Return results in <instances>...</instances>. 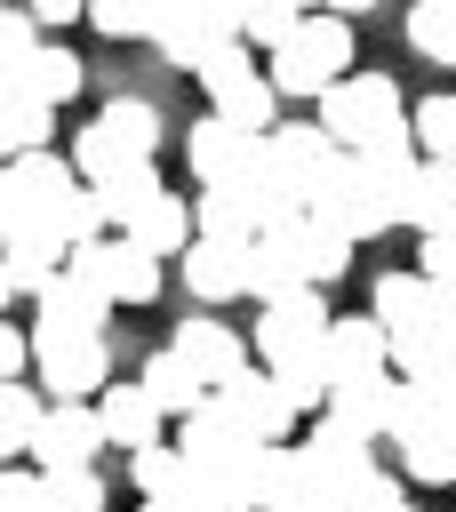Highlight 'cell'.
<instances>
[{
    "instance_id": "32",
    "label": "cell",
    "mask_w": 456,
    "mask_h": 512,
    "mask_svg": "<svg viewBox=\"0 0 456 512\" xmlns=\"http://www.w3.org/2000/svg\"><path fill=\"white\" fill-rule=\"evenodd\" d=\"M408 40L424 64H456V0H408Z\"/></svg>"
},
{
    "instance_id": "42",
    "label": "cell",
    "mask_w": 456,
    "mask_h": 512,
    "mask_svg": "<svg viewBox=\"0 0 456 512\" xmlns=\"http://www.w3.org/2000/svg\"><path fill=\"white\" fill-rule=\"evenodd\" d=\"M152 8H160V0H88V24H96L104 40H136V32L152 40Z\"/></svg>"
},
{
    "instance_id": "3",
    "label": "cell",
    "mask_w": 456,
    "mask_h": 512,
    "mask_svg": "<svg viewBox=\"0 0 456 512\" xmlns=\"http://www.w3.org/2000/svg\"><path fill=\"white\" fill-rule=\"evenodd\" d=\"M368 312L384 320L400 376H424V368H440V360L456 352V336H448V320H440V280H424V272H384L376 296H368Z\"/></svg>"
},
{
    "instance_id": "44",
    "label": "cell",
    "mask_w": 456,
    "mask_h": 512,
    "mask_svg": "<svg viewBox=\"0 0 456 512\" xmlns=\"http://www.w3.org/2000/svg\"><path fill=\"white\" fill-rule=\"evenodd\" d=\"M272 376L288 384V400H296L304 416H320V408H328V360H320V352H312V360H288V368H272Z\"/></svg>"
},
{
    "instance_id": "46",
    "label": "cell",
    "mask_w": 456,
    "mask_h": 512,
    "mask_svg": "<svg viewBox=\"0 0 456 512\" xmlns=\"http://www.w3.org/2000/svg\"><path fill=\"white\" fill-rule=\"evenodd\" d=\"M344 272H352V240H344V232H328V224L312 216V280L328 288V280H344Z\"/></svg>"
},
{
    "instance_id": "10",
    "label": "cell",
    "mask_w": 456,
    "mask_h": 512,
    "mask_svg": "<svg viewBox=\"0 0 456 512\" xmlns=\"http://www.w3.org/2000/svg\"><path fill=\"white\" fill-rule=\"evenodd\" d=\"M240 32V8L232 0H160L152 8V48L176 64V72H192L216 40H232Z\"/></svg>"
},
{
    "instance_id": "33",
    "label": "cell",
    "mask_w": 456,
    "mask_h": 512,
    "mask_svg": "<svg viewBox=\"0 0 456 512\" xmlns=\"http://www.w3.org/2000/svg\"><path fill=\"white\" fill-rule=\"evenodd\" d=\"M48 232H56L64 248H80V240H96V232H104V200H96V184H88V176L48 208Z\"/></svg>"
},
{
    "instance_id": "12",
    "label": "cell",
    "mask_w": 456,
    "mask_h": 512,
    "mask_svg": "<svg viewBox=\"0 0 456 512\" xmlns=\"http://www.w3.org/2000/svg\"><path fill=\"white\" fill-rule=\"evenodd\" d=\"M184 160H192V176H200V192H232L256 160H264V136H248V128H232L224 112H208L192 136H184Z\"/></svg>"
},
{
    "instance_id": "59",
    "label": "cell",
    "mask_w": 456,
    "mask_h": 512,
    "mask_svg": "<svg viewBox=\"0 0 456 512\" xmlns=\"http://www.w3.org/2000/svg\"><path fill=\"white\" fill-rule=\"evenodd\" d=\"M0 8H8V0H0Z\"/></svg>"
},
{
    "instance_id": "40",
    "label": "cell",
    "mask_w": 456,
    "mask_h": 512,
    "mask_svg": "<svg viewBox=\"0 0 456 512\" xmlns=\"http://www.w3.org/2000/svg\"><path fill=\"white\" fill-rule=\"evenodd\" d=\"M248 72H264V64H256V48H248L240 32H232V40H216V48L192 64V80H200L208 96H216V88H232V80H248Z\"/></svg>"
},
{
    "instance_id": "36",
    "label": "cell",
    "mask_w": 456,
    "mask_h": 512,
    "mask_svg": "<svg viewBox=\"0 0 456 512\" xmlns=\"http://www.w3.org/2000/svg\"><path fill=\"white\" fill-rule=\"evenodd\" d=\"M408 128H416V152H424V160H456V96L408 104Z\"/></svg>"
},
{
    "instance_id": "29",
    "label": "cell",
    "mask_w": 456,
    "mask_h": 512,
    "mask_svg": "<svg viewBox=\"0 0 456 512\" xmlns=\"http://www.w3.org/2000/svg\"><path fill=\"white\" fill-rule=\"evenodd\" d=\"M48 120H56V104H40V96H24V88H0V160L40 152V144H48Z\"/></svg>"
},
{
    "instance_id": "34",
    "label": "cell",
    "mask_w": 456,
    "mask_h": 512,
    "mask_svg": "<svg viewBox=\"0 0 456 512\" xmlns=\"http://www.w3.org/2000/svg\"><path fill=\"white\" fill-rule=\"evenodd\" d=\"M168 184H160V168L144 160V168H128V176H112V184H96V200H104V224H128L136 208H152Z\"/></svg>"
},
{
    "instance_id": "48",
    "label": "cell",
    "mask_w": 456,
    "mask_h": 512,
    "mask_svg": "<svg viewBox=\"0 0 456 512\" xmlns=\"http://www.w3.org/2000/svg\"><path fill=\"white\" fill-rule=\"evenodd\" d=\"M32 376V328L0 320V384H24Z\"/></svg>"
},
{
    "instance_id": "50",
    "label": "cell",
    "mask_w": 456,
    "mask_h": 512,
    "mask_svg": "<svg viewBox=\"0 0 456 512\" xmlns=\"http://www.w3.org/2000/svg\"><path fill=\"white\" fill-rule=\"evenodd\" d=\"M32 16H40V32H56V24H72V16H88V0H24Z\"/></svg>"
},
{
    "instance_id": "39",
    "label": "cell",
    "mask_w": 456,
    "mask_h": 512,
    "mask_svg": "<svg viewBox=\"0 0 456 512\" xmlns=\"http://www.w3.org/2000/svg\"><path fill=\"white\" fill-rule=\"evenodd\" d=\"M296 24H304V8H296V0H248V8H240V40H248V48H264V56H272Z\"/></svg>"
},
{
    "instance_id": "22",
    "label": "cell",
    "mask_w": 456,
    "mask_h": 512,
    "mask_svg": "<svg viewBox=\"0 0 456 512\" xmlns=\"http://www.w3.org/2000/svg\"><path fill=\"white\" fill-rule=\"evenodd\" d=\"M248 456V448H240ZM240 456L232 464H184V480L168 488L176 512H256V496L240 488Z\"/></svg>"
},
{
    "instance_id": "17",
    "label": "cell",
    "mask_w": 456,
    "mask_h": 512,
    "mask_svg": "<svg viewBox=\"0 0 456 512\" xmlns=\"http://www.w3.org/2000/svg\"><path fill=\"white\" fill-rule=\"evenodd\" d=\"M176 448H184L192 464H232L240 448H256V432L240 424V408H232L224 392H208L192 416H176Z\"/></svg>"
},
{
    "instance_id": "52",
    "label": "cell",
    "mask_w": 456,
    "mask_h": 512,
    "mask_svg": "<svg viewBox=\"0 0 456 512\" xmlns=\"http://www.w3.org/2000/svg\"><path fill=\"white\" fill-rule=\"evenodd\" d=\"M136 512H176V504H168V496H144V504H136Z\"/></svg>"
},
{
    "instance_id": "30",
    "label": "cell",
    "mask_w": 456,
    "mask_h": 512,
    "mask_svg": "<svg viewBox=\"0 0 456 512\" xmlns=\"http://www.w3.org/2000/svg\"><path fill=\"white\" fill-rule=\"evenodd\" d=\"M40 416H48L40 384H0V464L32 456V440H40Z\"/></svg>"
},
{
    "instance_id": "25",
    "label": "cell",
    "mask_w": 456,
    "mask_h": 512,
    "mask_svg": "<svg viewBox=\"0 0 456 512\" xmlns=\"http://www.w3.org/2000/svg\"><path fill=\"white\" fill-rule=\"evenodd\" d=\"M136 384L160 400V416H168V424H176V416H192V408L208 400V384H200V368H192L184 352H152V360L136 368Z\"/></svg>"
},
{
    "instance_id": "49",
    "label": "cell",
    "mask_w": 456,
    "mask_h": 512,
    "mask_svg": "<svg viewBox=\"0 0 456 512\" xmlns=\"http://www.w3.org/2000/svg\"><path fill=\"white\" fill-rule=\"evenodd\" d=\"M400 504H408V496H400V480H392L384 464H376V472L360 480V496H352V512H400Z\"/></svg>"
},
{
    "instance_id": "28",
    "label": "cell",
    "mask_w": 456,
    "mask_h": 512,
    "mask_svg": "<svg viewBox=\"0 0 456 512\" xmlns=\"http://www.w3.org/2000/svg\"><path fill=\"white\" fill-rule=\"evenodd\" d=\"M408 224H416V232L456 224V160H416V184H408Z\"/></svg>"
},
{
    "instance_id": "23",
    "label": "cell",
    "mask_w": 456,
    "mask_h": 512,
    "mask_svg": "<svg viewBox=\"0 0 456 512\" xmlns=\"http://www.w3.org/2000/svg\"><path fill=\"white\" fill-rule=\"evenodd\" d=\"M32 304H40V320H32V328H80V336H104V312H112V296H104V288H88V280H72V272H56Z\"/></svg>"
},
{
    "instance_id": "2",
    "label": "cell",
    "mask_w": 456,
    "mask_h": 512,
    "mask_svg": "<svg viewBox=\"0 0 456 512\" xmlns=\"http://www.w3.org/2000/svg\"><path fill=\"white\" fill-rule=\"evenodd\" d=\"M320 128L336 136V152H416V128H408L392 72H344L320 96Z\"/></svg>"
},
{
    "instance_id": "47",
    "label": "cell",
    "mask_w": 456,
    "mask_h": 512,
    "mask_svg": "<svg viewBox=\"0 0 456 512\" xmlns=\"http://www.w3.org/2000/svg\"><path fill=\"white\" fill-rule=\"evenodd\" d=\"M416 272H424V280H456V224L416 232Z\"/></svg>"
},
{
    "instance_id": "56",
    "label": "cell",
    "mask_w": 456,
    "mask_h": 512,
    "mask_svg": "<svg viewBox=\"0 0 456 512\" xmlns=\"http://www.w3.org/2000/svg\"><path fill=\"white\" fill-rule=\"evenodd\" d=\"M448 448H456V408H448Z\"/></svg>"
},
{
    "instance_id": "43",
    "label": "cell",
    "mask_w": 456,
    "mask_h": 512,
    "mask_svg": "<svg viewBox=\"0 0 456 512\" xmlns=\"http://www.w3.org/2000/svg\"><path fill=\"white\" fill-rule=\"evenodd\" d=\"M0 512H56L40 464H0Z\"/></svg>"
},
{
    "instance_id": "19",
    "label": "cell",
    "mask_w": 456,
    "mask_h": 512,
    "mask_svg": "<svg viewBox=\"0 0 456 512\" xmlns=\"http://www.w3.org/2000/svg\"><path fill=\"white\" fill-rule=\"evenodd\" d=\"M168 352H184V360L200 368V384H208V392H224V384H232V376L248 368V344H240V336H232L224 320H200V312H192V320H176Z\"/></svg>"
},
{
    "instance_id": "7",
    "label": "cell",
    "mask_w": 456,
    "mask_h": 512,
    "mask_svg": "<svg viewBox=\"0 0 456 512\" xmlns=\"http://www.w3.org/2000/svg\"><path fill=\"white\" fill-rule=\"evenodd\" d=\"M64 272L72 280H88V288H104L112 304H152L160 296V256L152 248H136L128 232L120 240H80V248H64Z\"/></svg>"
},
{
    "instance_id": "14",
    "label": "cell",
    "mask_w": 456,
    "mask_h": 512,
    "mask_svg": "<svg viewBox=\"0 0 456 512\" xmlns=\"http://www.w3.org/2000/svg\"><path fill=\"white\" fill-rule=\"evenodd\" d=\"M320 360H328V392L336 384H360V376H392V336H384L376 312H352V320H328Z\"/></svg>"
},
{
    "instance_id": "9",
    "label": "cell",
    "mask_w": 456,
    "mask_h": 512,
    "mask_svg": "<svg viewBox=\"0 0 456 512\" xmlns=\"http://www.w3.org/2000/svg\"><path fill=\"white\" fill-rule=\"evenodd\" d=\"M328 296L320 288H288V296H272L264 312H256V352H264V368H288V360H312L320 344H328Z\"/></svg>"
},
{
    "instance_id": "45",
    "label": "cell",
    "mask_w": 456,
    "mask_h": 512,
    "mask_svg": "<svg viewBox=\"0 0 456 512\" xmlns=\"http://www.w3.org/2000/svg\"><path fill=\"white\" fill-rule=\"evenodd\" d=\"M16 232H40V216H32V192H24L16 160H0V240H16Z\"/></svg>"
},
{
    "instance_id": "54",
    "label": "cell",
    "mask_w": 456,
    "mask_h": 512,
    "mask_svg": "<svg viewBox=\"0 0 456 512\" xmlns=\"http://www.w3.org/2000/svg\"><path fill=\"white\" fill-rule=\"evenodd\" d=\"M296 8H304V16H320V8H336V0H296Z\"/></svg>"
},
{
    "instance_id": "21",
    "label": "cell",
    "mask_w": 456,
    "mask_h": 512,
    "mask_svg": "<svg viewBox=\"0 0 456 512\" xmlns=\"http://www.w3.org/2000/svg\"><path fill=\"white\" fill-rule=\"evenodd\" d=\"M392 392H400V376H360V384H336L320 416L344 424V432H360V440H384L392 432Z\"/></svg>"
},
{
    "instance_id": "15",
    "label": "cell",
    "mask_w": 456,
    "mask_h": 512,
    "mask_svg": "<svg viewBox=\"0 0 456 512\" xmlns=\"http://www.w3.org/2000/svg\"><path fill=\"white\" fill-rule=\"evenodd\" d=\"M96 448H112L96 400H48L40 440H32V464H40V472H56V464H96Z\"/></svg>"
},
{
    "instance_id": "53",
    "label": "cell",
    "mask_w": 456,
    "mask_h": 512,
    "mask_svg": "<svg viewBox=\"0 0 456 512\" xmlns=\"http://www.w3.org/2000/svg\"><path fill=\"white\" fill-rule=\"evenodd\" d=\"M360 8H376V0H336V16H360Z\"/></svg>"
},
{
    "instance_id": "11",
    "label": "cell",
    "mask_w": 456,
    "mask_h": 512,
    "mask_svg": "<svg viewBox=\"0 0 456 512\" xmlns=\"http://www.w3.org/2000/svg\"><path fill=\"white\" fill-rule=\"evenodd\" d=\"M296 456H304V472L328 488V504H336V512H352L360 480L376 472V440H360V432H344V424H328V416L296 440Z\"/></svg>"
},
{
    "instance_id": "13",
    "label": "cell",
    "mask_w": 456,
    "mask_h": 512,
    "mask_svg": "<svg viewBox=\"0 0 456 512\" xmlns=\"http://www.w3.org/2000/svg\"><path fill=\"white\" fill-rule=\"evenodd\" d=\"M264 168L312 208V192H320V176L336 168V136L320 128V120H280L272 136H264Z\"/></svg>"
},
{
    "instance_id": "16",
    "label": "cell",
    "mask_w": 456,
    "mask_h": 512,
    "mask_svg": "<svg viewBox=\"0 0 456 512\" xmlns=\"http://www.w3.org/2000/svg\"><path fill=\"white\" fill-rule=\"evenodd\" d=\"M184 288H192V304H232V296H248V240H208V232H192V248H184Z\"/></svg>"
},
{
    "instance_id": "38",
    "label": "cell",
    "mask_w": 456,
    "mask_h": 512,
    "mask_svg": "<svg viewBox=\"0 0 456 512\" xmlns=\"http://www.w3.org/2000/svg\"><path fill=\"white\" fill-rule=\"evenodd\" d=\"M184 464H192V456H184L176 440H152V448L128 456V480H136V496H168V488L184 480Z\"/></svg>"
},
{
    "instance_id": "4",
    "label": "cell",
    "mask_w": 456,
    "mask_h": 512,
    "mask_svg": "<svg viewBox=\"0 0 456 512\" xmlns=\"http://www.w3.org/2000/svg\"><path fill=\"white\" fill-rule=\"evenodd\" d=\"M152 152H160V112H152L144 96H112V104L72 136V168H80L88 184H112V176L144 168Z\"/></svg>"
},
{
    "instance_id": "37",
    "label": "cell",
    "mask_w": 456,
    "mask_h": 512,
    "mask_svg": "<svg viewBox=\"0 0 456 512\" xmlns=\"http://www.w3.org/2000/svg\"><path fill=\"white\" fill-rule=\"evenodd\" d=\"M192 232H208V240H256V216H248V200H240V192H200Z\"/></svg>"
},
{
    "instance_id": "8",
    "label": "cell",
    "mask_w": 456,
    "mask_h": 512,
    "mask_svg": "<svg viewBox=\"0 0 456 512\" xmlns=\"http://www.w3.org/2000/svg\"><path fill=\"white\" fill-rule=\"evenodd\" d=\"M288 288H320L312 280V216H280V224H264L248 240V296L272 304Z\"/></svg>"
},
{
    "instance_id": "57",
    "label": "cell",
    "mask_w": 456,
    "mask_h": 512,
    "mask_svg": "<svg viewBox=\"0 0 456 512\" xmlns=\"http://www.w3.org/2000/svg\"><path fill=\"white\" fill-rule=\"evenodd\" d=\"M400 512H416V504H400Z\"/></svg>"
},
{
    "instance_id": "55",
    "label": "cell",
    "mask_w": 456,
    "mask_h": 512,
    "mask_svg": "<svg viewBox=\"0 0 456 512\" xmlns=\"http://www.w3.org/2000/svg\"><path fill=\"white\" fill-rule=\"evenodd\" d=\"M8 304H16V288H8V272H0V312H8Z\"/></svg>"
},
{
    "instance_id": "35",
    "label": "cell",
    "mask_w": 456,
    "mask_h": 512,
    "mask_svg": "<svg viewBox=\"0 0 456 512\" xmlns=\"http://www.w3.org/2000/svg\"><path fill=\"white\" fill-rule=\"evenodd\" d=\"M48 504H56V512H104L112 488H104L96 464H56V472H48Z\"/></svg>"
},
{
    "instance_id": "1",
    "label": "cell",
    "mask_w": 456,
    "mask_h": 512,
    "mask_svg": "<svg viewBox=\"0 0 456 512\" xmlns=\"http://www.w3.org/2000/svg\"><path fill=\"white\" fill-rule=\"evenodd\" d=\"M416 160H424V152H336V168L320 176V192H312L304 216H320V224L344 232V240L392 232V224H408Z\"/></svg>"
},
{
    "instance_id": "20",
    "label": "cell",
    "mask_w": 456,
    "mask_h": 512,
    "mask_svg": "<svg viewBox=\"0 0 456 512\" xmlns=\"http://www.w3.org/2000/svg\"><path fill=\"white\" fill-rule=\"evenodd\" d=\"M96 416H104V440H112V448H128V456H136V448H152V440H160V424H168V416H160V400H152L144 384H104V392H96Z\"/></svg>"
},
{
    "instance_id": "58",
    "label": "cell",
    "mask_w": 456,
    "mask_h": 512,
    "mask_svg": "<svg viewBox=\"0 0 456 512\" xmlns=\"http://www.w3.org/2000/svg\"><path fill=\"white\" fill-rule=\"evenodd\" d=\"M232 8H248V0H232Z\"/></svg>"
},
{
    "instance_id": "51",
    "label": "cell",
    "mask_w": 456,
    "mask_h": 512,
    "mask_svg": "<svg viewBox=\"0 0 456 512\" xmlns=\"http://www.w3.org/2000/svg\"><path fill=\"white\" fill-rule=\"evenodd\" d=\"M440 320H448V336H456V280H440Z\"/></svg>"
},
{
    "instance_id": "26",
    "label": "cell",
    "mask_w": 456,
    "mask_h": 512,
    "mask_svg": "<svg viewBox=\"0 0 456 512\" xmlns=\"http://www.w3.org/2000/svg\"><path fill=\"white\" fill-rule=\"evenodd\" d=\"M208 104H216L232 128H248V136H272V128H280V88H272V72H248V80L216 88Z\"/></svg>"
},
{
    "instance_id": "31",
    "label": "cell",
    "mask_w": 456,
    "mask_h": 512,
    "mask_svg": "<svg viewBox=\"0 0 456 512\" xmlns=\"http://www.w3.org/2000/svg\"><path fill=\"white\" fill-rule=\"evenodd\" d=\"M24 96H40V104H72L80 96V56L72 48H56V40H40V56L24 64V80H16Z\"/></svg>"
},
{
    "instance_id": "24",
    "label": "cell",
    "mask_w": 456,
    "mask_h": 512,
    "mask_svg": "<svg viewBox=\"0 0 456 512\" xmlns=\"http://www.w3.org/2000/svg\"><path fill=\"white\" fill-rule=\"evenodd\" d=\"M0 272H8L16 296H40L64 272V240L56 232H16V240H0Z\"/></svg>"
},
{
    "instance_id": "6",
    "label": "cell",
    "mask_w": 456,
    "mask_h": 512,
    "mask_svg": "<svg viewBox=\"0 0 456 512\" xmlns=\"http://www.w3.org/2000/svg\"><path fill=\"white\" fill-rule=\"evenodd\" d=\"M32 384L48 400H96L112 384V344L80 328H32Z\"/></svg>"
},
{
    "instance_id": "18",
    "label": "cell",
    "mask_w": 456,
    "mask_h": 512,
    "mask_svg": "<svg viewBox=\"0 0 456 512\" xmlns=\"http://www.w3.org/2000/svg\"><path fill=\"white\" fill-rule=\"evenodd\" d=\"M224 400L240 408V424H248L256 440H288V432H296V416H304V408L288 400V384H280L272 368H256V360H248V368L224 384Z\"/></svg>"
},
{
    "instance_id": "41",
    "label": "cell",
    "mask_w": 456,
    "mask_h": 512,
    "mask_svg": "<svg viewBox=\"0 0 456 512\" xmlns=\"http://www.w3.org/2000/svg\"><path fill=\"white\" fill-rule=\"evenodd\" d=\"M32 56H40V16L32 8H0V72H8V88L24 80Z\"/></svg>"
},
{
    "instance_id": "27",
    "label": "cell",
    "mask_w": 456,
    "mask_h": 512,
    "mask_svg": "<svg viewBox=\"0 0 456 512\" xmlns=\"http://www.w3.org/2000/svg\"><path fill=\"white\" fill-rule=\"evenodd\" d=\"M120 232H128L136 248H152V256H184V248H192V208H184L176 192H160V200H152V208H136Z\"/></svg>"
},
{
    "instance_id": "5",
    "label": "cell",
    "mask_w": 456,
    "mask_h": 512,
    "mask_svg": "<svg viewBox=\"0 0 456 512\" xmlns=\"http://www.w3.org/2000/svg\"><path fill=\"white\" fill-rule=\"evenodd\" d=\"M344 72H352V24H344L336 8L304 16V24L272 48V88H280V96H312V104H320Z\"/></svg>"
}]
</instances>
